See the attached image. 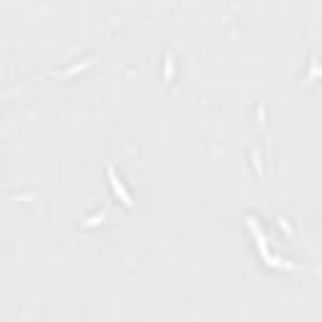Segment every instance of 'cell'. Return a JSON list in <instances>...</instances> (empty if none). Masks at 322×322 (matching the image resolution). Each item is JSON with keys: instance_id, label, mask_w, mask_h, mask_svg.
Returning <instances> with one entry per match:
<instances>
[{"instance_id": "cell-1", "label": "cell", "mask_w": 322, "mask_h": 322, "mask_svg": "<svg viewBox=\"0 0 322 322\" xmlns=\"http://www.w3.org/2000/svg\"><path fill=\"white\" fill-rule=\"evenodd\" d=\"M106 174H108V184H111V189H113V194H116V197H118V199H121V202H123V204H126L128 209H131V207H133V202H131V194L126 192V187H123V182H121V179L116 177V172H113V167H106Z\"/></svg>"}, {"instance_id": "cell-2", "label": "cell", "mask_w": 322, "mask_h": 322, "mask_svg": "<svg viewBox=\"0 0 322 322\" xmlns=\"http://www.w3.org/2000/svg\"><path fill=\"white\" fill-rule=\"evenodd\" d=\"M247 224H249V232H252V234H254V239H257V249L262 252V257H269V252H267V239H264V234L259 232L257 222L249 217V219H247Z\"/></svg>"}, {"instance_id": "cell-4", "label": "cell", "mask_w": 322, "mask_h": 322, "mask_svg": "<svg viewBox=\"0 0 322 322\" xmlns=\"http://www.w3.org/2000/svg\"><path fill=\"white\" fill-rule=\"evenodd\" d=\"M172 76H174V63L172 58H167V81H172Z\"/></svg>"}, {"instance_id": "cell-3", "label": "cell", "mask_w": 322, "mask_h": 322, "mask_svg": "<svg viewBox=\"0 0 322 322\" xmlns=\"http://www.w3.org/2000/svg\"><path fill=\"white\" fill-rule=\"evenodd\" d=\"M93 61H83V63H78V66H73V68H68V71H63V76H73V73H78V71H83V68H88Z\"/></svg>"}]
</instances>
